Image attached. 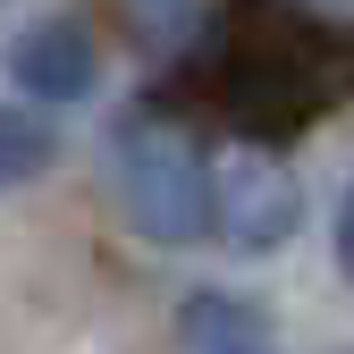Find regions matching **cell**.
<instances>
[{"label":"cell","instance_id":"277c9868","mask_svg":"<svg viewBox=\"0 0 354 354\" xmlns=\"http://www.w3.org/2000/svg\"><path fill=\"white\" fill-rule=\"evenodd\" d=\"M177 337L186 354H279V329L253 295H228V287H194L177 304Z\"/></svg>","mask_w":354,"mask_h":354},{"label":"cell","instance_id":"7a4b0ae2","mask_svg":"<svg viewBox=\"0 0 354 354\" xmlns=\"http://www.w3.org/2000/svg\"><path fill=\"white\" fill-rule=\"evenodd\" d=\"M295 219H304V194H295L287 160H270V152H228V160L211 169V236L228 245V253H245V261L279 253L295 236Z\"/></svg>","mask_w":354,"mask_h":354},{"label":"cell","instance_id":"6da1fadb","mask_svg":"<svg viewBox=\"0 0 354 354\" xmlns=\"http://www.w3.org/2000/svg\"><path fill=\"white\" fill-rule=\"evenodd\" d=\"M118 203L144 245H203L211 236V160L177 118H127L118 127Z\"/></svg>","mask_w":354,"mask_h":354},{"label":"cell","instance_id":"8992f818","mask_svg":"<svg viewBox=\"0 0 354 354\" xmlns=\"http://www.w3.org/2000/svg\"><path fill=\"white\" fill-rule=\"evenodd\" d=\"M337 270L354 279V186H346V203H337Z\"/></svg>","mask_w":354,"mask_h":354},{"label":"cell","instance_id":"5b68a950","mask_svg":"<svg viewBox=\"0 0 354 354\" xmlns=\"http://www.w3.org/2000/svg\"><path fill=\"white\" fill-rule=\"evenodd\" d=\"M51 169V127L42 118H17V110H0V194L26 186V177Z\"/></svg>","mask_w":354,"mask_h":354},{"label":"cell","instance_id":"3957f363","mask_svg":"<svg viewBox=\"0 0 354 354\" xmlns=\"http://www.w3.org/2000/svg\"><path fill=\"white\" fill-rule=\"evenodd\" d=\"M9 76H17V93H34V102H84L93 76H102V42H93L84 17H34L9 42Z\"/></svg>","mask_w":354,"mask_h":354}]
</instances>
